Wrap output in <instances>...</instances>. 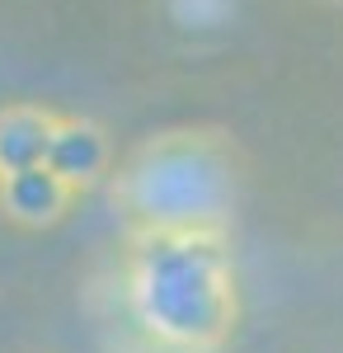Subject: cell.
Masks as SVG:
<instances>
[{"instance_id":"obj_1","label":"cell","mask_w":343,"mask_h":353,"mask_svg":"<svg viewBox=\"0 0 343 353\" xmlns=\"http://www.w3.org/2000/svg\"><path fill=\"white\" fill-rule=\"evenodd\" d=\"M123 311L151 353H221L240 311L226 231H132Z\"/></svg>"},{"instance_id":"obj_2","label":"cell","mask_w":343,"mask_h":353,"mask_svg":"<svg viewBox=\"0 0 343 353\" xmlns=\"http://www.w3.org/2000/svg\"><path fill=\"white\" fill-rule=\"evenodd\" d=\"M113 203L127 212L132 231H226L236 170L211 137L169 132L123 161Z\"/></svg>"},{"instance_id":"obj_3","label":"cell","mask_w":343,"mask_h":353,"mask_svg":"<svg viewBox=\"0 0 343 353\" xmlns=\"http://www.w3.org/2000/svg\"><path fill=\"white\" fill-rule=\"evenodd\" d=\"M76 189L56 179L48 165H28L14 174H0V217L24 231H48L71 212Z\"/></svg>"},{"instance_id":"obj_4","label":"cell","mask_w":343,"mask_h":353,"mask_svg":"<svg viewBox=\"0 0 343 353\" xmlns=\"http://www.w3.org/2000/svg\"><path fill=\"white\" fill-rule=\"evenodd\" d=\"M113 165V146H108V132L90 118H66L56 113L52 141H48V170L56 179H66L76 193L94 189Z\"/></svg>"},{"instance_id":"obj_5","label":"cell","mask_w":343,"mask_h":353,"mask_svg":"<svg viewBox=\"0 0 343 353\" xmlns=\"http://www.w3.org/2000/svg\"><path fill=\"white\" fill-rule=\"evenodd\" d=\"M56 113L38 104H10L0 109V174H14L28 165H48Z\"/></svg>"},{"instance_id":"obj_6","label":"cell","mask_w":343,"mask_h":353,"mask_svg":"<svg viewBox=\"0 0 343 353\" xmlns=\"http://www.w3.org/2000/svg\"><path fill=\"white\" fill-rule=\"evenodd\" d=\"M169 14L188 33H207V28H221L236 14V0H169Z\"/></svg>"}]
</instances>
